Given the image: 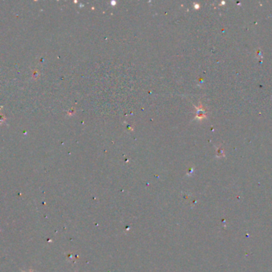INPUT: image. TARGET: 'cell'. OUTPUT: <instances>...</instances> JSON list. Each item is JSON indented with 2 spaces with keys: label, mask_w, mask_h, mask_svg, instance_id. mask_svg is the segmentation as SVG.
I'll return each mask as SVG.
<instances>
[{
  "label": "cell",
  "mask_w": 272,
  "mask_h": 272,
  "mask_svg": "<svg viewBox=\"0 0 272 272\" xmlns=\"http://www.w3.org/2000/svg\"><path fill=\"white\" fill-rule=\"evenodd\" d=\"M22 272H25V271H22ZM30 272H33V271H31V270H30Z\"/></svg>",
  "instance_id": "obj_1"
}]
</instances>
